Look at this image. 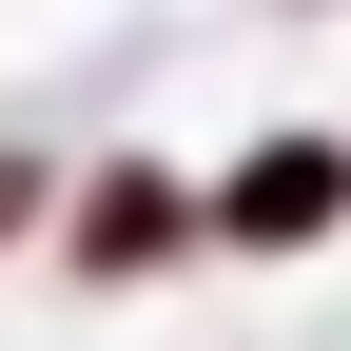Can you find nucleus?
Masks as SVG:
<instances>
[{
	"label": "nucleus",
	"mask_w": 351,
	"mask_h": 351,
	"mask_svg": "<svg viewBox=\"0 0 351 351\" xmlns=\"http://www.w3.org/2000/svg\"><path fill=\"white\" fill-rule=\"evenodd\" d=\"M332 215H351V156H332V137H274V156H234L215 234H234V254H313Z\"/></svg>",
	"instance_id": "1"
}]
</instances>
